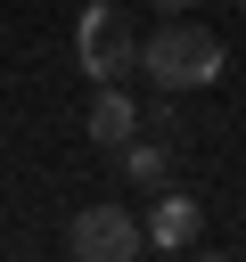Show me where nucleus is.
Listing matches in <instances>:
<instances>
[{
	"label": "nucleus",
	"instance_id": "nucleus-1",
	"mask_svg": "<svg viewBox=\"0 0 246 262\" xmlns=\"http://www.w3.org/2000/svg\"><path fill=\"white\" fill-rule=\"evenodd\" d=\"M139 74L156 90H205L221 74V41L205 25H164L156 41H139Z\"/></svg>",
	"mask_w": 246,
	"mask_h": 262
},
{
	"label": "nucleus",
	"instance_id": "nucleus-2",
	"mask_svg": "<svg viewBox=\"0 0 246 262\" xmlns=\"http://www.w3.org/2000/svg\"><path fill=\"white\" fill-rule=\"evenodd\" d=\"M66 246H74V262H131L148 246V221H131L123 205H90L66 221Z\"/></svg>",
	"mask_w": 246,
	"mask_h": 262
},
{
	"label": "nucleus",
	"instance_id": "nucleus-3",
	"mask_svg": "<svg viewBox=\"0 0 246 262\" xmlns=\"http://www.w3.org/2000/svg\"><path fill=\"white\" fill-rule=\"evenodd\" d=\"M82 66H90V82H123L131 66H139V41H131V25L115 16V8H82Z\"/></svg>",
	"mask_w": 246,
	"mask_h": 262
},
{
	"label": "nucleus",
	"instance_id": "nucleus-4",
	"mask_svg": "<svg viewBox=\"0 0 246 262\" xmlns=\"http://www.w3.org/2000/svg\"><path fill=\"white\" fill-rule=\"evenodd\" d=\"M131 131H139V106L123 98V82H98V98H90V139H98V147H123Z\"/></svg>",
	"mask_w": 246,
	"mask_h": 262
},
{
	"label": "nucleus",
	"instance_id": "nucleus-5",
	"mask_svg": "<svg viewBox=\"0 0 246 262\" xmlns=\"http://www.w3.org/2000/svg\"><path fill=\"white\" fill-rule=\"evenodd\" d=\"M205 229V205L197 196H156V213H148V246H189Z\"/></svg>",
	"mask_w": 246,
	"mask_h": 262
},
{
	"label": "nucleus",
	"instance_id": "nucleus-6",
	"mask_svg": "<svg viewBox=\"0 0 246 262\" xmlns=\"http://www.w3.org/2000/svg\"><path fill=\"white\" fill-rule=\"evenodd\" d=\"M164 164H172V156H164L156 139H123V180H131V188H164Z\"/></svg>",
	"mask_w": 246,
	"mask_h": 262
},
{
	"label": "nucleus",
	"instance_id": "nucleus-7",
	"mask_svg": "<svg viewBox=\"0 0 246 262\" xmlns=\"http://www.w3.org/2000/svg\"><path fill=\"white\" fill-rule=\"evenodd\" d=\"M164 8H189V0H164Z\"/></svg>",
	"mask_w": 246,
	"mask_h": 262
},
{
	"label": "nucleus",
	"instance_id": "nucleus-8",
	"mask_svg": "<svg viewBox=\"0 0 246 262\" xmlns=\"http://www.w3.org/2000/svg\"><path fill=\"white\" fill-rule=\"evenodd\" d=\"M238 8H246V0H238Z\"/></svg>",
	"mask_w": 246,
	"mask_h": 262
}]
</instances>
